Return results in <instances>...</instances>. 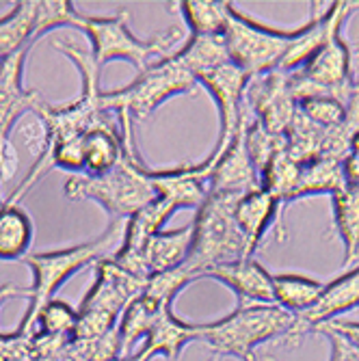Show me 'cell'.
Segmentation results:
<instances>
[{"mask_svg":"<svg viewBox=\"0 0 359 361\" xmlns=\"http://www.w3.org/2000/svg\"><path fill=\"white\" fill-rule=\"evenodd\" d=\"M281 202L264 188H255L243 195L234 206V219L243 232L247 255L253 257L260 243L264 240L271 227L281 229Z\"/></svg>","mask_w":359,"mask_h":361,"instance_id":"2e32d148","label":"cell"},{"mask_svg":"<svg viewBox=\"0 0 359 361\" xmlns=\"http://www.w3.org/2000/svg\"><path fill=\"white\" fill-rule=\"evenodd\" d=\"M348 154L359 158V128L355 130V135L351 137V143H348Z\"/></svg>","mask_w":359,"mask_h":361,"instance_id":"e575fe53","label":"cell"},{"mask_svg":"<svg viewBox=\"0 0 359 361\" xmlns=\"http://www.w3.org/2000/svg\"><path fill=\"white\" fill-rule=\"evenodd\" d=\"M202 331L204 324L184 322L178 316H174L171 307H162L154 326L145 336V346L135 355V359L137 361H152L156 357L176 359L190 342L195 340L202 342Z\"/></svg>","mask_w":359,"mask_h":361,"instance_id":"e0dca14e","label":"cell"},{"mask_svg":"<svg viewBox=\"0 0 359 361\" xmlns=\"http://www.w3.org/2000/svg\"><path fill=\"white\" fill-rule=\"evenodd\" d=\"M249 82H251V78L232 61L219 65V68H214L208 74L197 78V85H204L210 91V95L214 97L217 109H219V121H221L219 141H217L210 158H219L227 147L232 145L238 128L247 115L245 95H247Z\"/></svg>","mask_w":359,"mask_h":361,"instance_id":"ba28073f","label":"cell"},{"mask_svg":"<svg viewBox=\"0 0 359 361\" xmlns=\"http://www.w3.org/2000/svg\"><path fill=\"white\" fill-rule=\"evenodd\" d=\"M197 89L195 80L180 61L171 54L150 65L145 72L139 74L135 82L115 91H102L100 104L107 113H115L119 117L123 130V149L126 156H137L135 149V130L133 123H143L160 104L176 95L193 93Z\"/></svg>","mask_w":359,"mask_h":361,"instance_id":"6da1fadb","label":"cell"},{"mask_svg":"<svg viewBox=\"0 0 359 361\" xmlns=\"http://www.w3.org/2000/svg\"><path fill=\"white\" fill-rule=\"evenodd\" d=\"M212 165L208 160L200 165H184L169 171H152L145 167V176L152 182L156 197H162L178 210L193 208L197 210L208 197Z\"/></svg>","mask_w":359,"mask_h":361,"instance_id":"5bb4252c","label":"cell"},{"mask_svg":"<svg viewBox=\"0 0 359 361\" xmlns=\"http://www.w3.org/2000/svg\"><path fill=\"white\" fill-rule=\"evenodd\" d=\"M145 281L147 279L135 277L119 269L109 255L95 264V281L87 292L78 312H93L117 320V316L123 314L128 303L135 301L143 292Z\"/></svg>","mask_w":359,"mask_h":361,"instance_id":"8fae6325","label":"cell"},{"mask_svg":"<svg viewBox=\"0 0 359 361\" xmlns=\"http://www.w3.org/2000/svg\"><path fill=\"white\" fill-rule=\"evenodd\" d=\"M13 297H30V288L18 286V283H0V305Z\"/></svg>","mask_w":359,"mask_h":361,"instance_id":"836d02e7","label":"cell"},{"mask_svg":"<svg viewBox=\"0 0 359 361\" xmlns=\"http://www.w3.org/2000/svg\"><path fill=\"white\" fill-rule=\"evenodd\" d=\"M295 30H279L271 28L262 22H257L234 5L230 7L223 30V39L227 46L232 63L253 80L260 76H267L279 70V63L295 39Z\"/></svg>","mask_w":359,"mask_h":361,"instance_id":"52a82bcc","label":"cell"},{"mask_svg":"<svg viewBox=\"0 0 359 361\" xmlns=\"http://www.w3.org/2000/svg\"><path fill=\"white\" fill-rule=\"evenodd\" d=\"M322 326H329V329L342 334L344 338H348L359 348V322H355V320H334V322L322 324Z\"/></svg>","mask_w":359,"mask_h":361,"instance_id":"d6a6232c","label":"cell"},{"mask_svg":"<svg viewBox=\"0 0 359 361\" xmlns=\"http://www.w3.org/2000/svg\"><path fill=\"white\" fill-rule=\"evenodd\" d=\"M174 56L195 80L219 68V65L232 61L230 54H227L223 35H190L184 48Z\"/></svg>","mask_w":359,"mask_h":361,"instance_id":"7402d4cb","label":"cell"},{"mask_svg":"<svg viewBox=\"0 0 359 361\" xmlns=\"http://www.w3.org/2000/svg\"><path fill=\"white\" fill-rule=\"evenodd\" d=\"M0 206H3V204H0Z\"/></svg>","mask_w":359,"mask_h":361,"instance_id":"d590c367","label":"cell"},{"mask_svg":"<svg viewBox=\"0 0 359 361\" xmlns=\"http://www.w3.org/2000/svg\"><path fill=\"white\" fill-rule=\"evenodd\" d=\"M324 283L305 275L284 273L273 275V303L288 314L297 316L310 310L320 297Z\"/></svg>","mask_w":359,"mask_h":361,"instance_id":"cb8c5ba5","label":"cell"},{"mask_svg":"<svg viewBox=\"0 0 359 361\" xmlns=\"http://www.w3.org/2000/svg\"><path fill=\"white\" fill-rule=\"evenodd\" d=\"M238 200L241 197L208 192L206 202L197 208L193 219V247L184 264L197 275V279L223 262L249 257L243 232L234 219V206Z\"/></svg>","mask_w":359,"mask_h":361,"instance_id":"8992f818","label":"cell"},{"mask_svg":"<svg viewBox=\"0 0 359 361\" xmlns=\"http://www.w3.org/2000/svg\"><path fill=\"white\" fill-rule=\"evenodd\" d=\"M162 305H158L154 299L145 297L141 292L135 301H130L128 307L121 314V322L117 329V338H119V350L121 357L133 348L141 338H145L150 334V329L154 326L158 314H160Z\"/></svg>","mask_w":359,"mask_h":361,"instance_id":"d4e9b609","label":"cell"},{"mask_svg":"<svg viewBox=\"0 0 359 361\" xmlns=\"http://www.w3.org/2000/svg\"><path fill=\"white\" fill-rule=\"evenodd\" d=\"M247 126H249V113L245 115L238 133L219 158H206L212 165L210 173V195H225V197H243L249 190L260 188V176L251 162V156L247 152Z\"/></svg>","mask_w":359,"mask_h":361,"instance_id":"7c38bea8","label":"cell"},{"mask_svg":"<svg viewBox=\"0 0 359 361\" xmlns=\"http://www.w3.org/2000/svg\"><path fill=\"white\" fill-rule=\"evenodd\" d=\"M76 13H78L76 7L68 3V0H61V3H39V37L52 28L74 26Z\"/></svg>","mask_w":359,"mask_h":361,"instance_id":"4dcf8cb0","label":"cell"},{"mask_svg":"<svg viewBox=\"0 0 359 361\" xmlns=\"http://www.w3.org/2000/svg\"><path fill=\"white\" fill-rule=\"evenodd\" d=\"M292 314L277 305L241 303L221 320L206 322L202 342L210 348L208 361L236 357L241 361H257L255 348L271 340H281L292 324Z\"/></svg>","mask_w":359,"mask_h":361,"instance_id":"3957f363","label":"cell"},{"mask_svg":"<svg viewBox=\"0 0 359 361\" xmlns=\"http://www.w3.org/2000/svg\"><path fill=\"white\" fill-rule=\"evenodd\" d=\"M39 39V3L24 0L0 18V63L22 50H30Z\"/></svg>","mask_w":359,"mask_h":361,"instance_id":"ac0fdd59","label":"cell"},{"mask_svg":"<svg viewBox=\"0 0 359 361\" xmlns=\"http://www.w3.org/2000/svg\"><path fill=\"white\" fill-rule=\"evenodd\" d=\"M232 3L225 0H184L180 13L190 28V35H223Z\"/></svg>","mask_w":359,"mask_h":361,"instance_id":"4316f807","label":"cell"},{"mask_svg":"<svg viewBox=\"0 0 359 361\" xmlns=\"http://www.w3.org/2000/svg\"><path fill=\"white\" fill-rule=\"evenodd\" d=\"M318 334H322L329 340V348H331L329 361H359V348L348 338L329 329V326H320Z\"/></svg>","mask_w":359,"mask_h":361,"instance_id":"1f68e13d","label":"cell"},{"mask_svg":"<svg viewBox=\"0 0 359 361\" xmlns=\"http://www.w3.org/2000/svg\"><path fill=\"white\" fill-rule=\"evenodd\" d=\"M63 190L72 202H97L111 221H128L156 197L139 156H123L113 171L102 176H72Z\"/></svg>","mask_w":359,"mask_h":361,"instance_id":"5b68a950","label":"cell"},{"mask_svg":"<svg viewBox=\"0 0 359 361\" xmlns=\"http://www.w3.org/2000/svg\"><path fill=\"white\" fill-rule=\"evenodd\" d=\"M269 361H271V359H269Z\"/></svg>","mask_w":359,"mask_h":361,"instance_id":"8d00e7d4","label":"cell"},{"mask_svg":"<svg viewBox=\"0 0 359 361\" xmlns=\"http://www.w3.org/2000/svg\"><path fill=\"white\" fill-rule=\"evenodd\" d=\"M76 322H78V312L72 305L52 299L42 307L35 329H39V334L46 338H68V336L72 338L76 331Z\"/></svg>","mask_w":359,"mask_h":361,"instance_id":"f1b7e54d","label":"cell"},{"mask_svg":"<svg viewBox=\"0 0 359 361\" xmlns=\"http://www.w3.org/2000/svg\"><path fill=\"white\" fill-rule=\"evenodd\" d=\"M299 111L322 130H331L340 126L346 117V106L329 93H316L303 97V100H299Z\"/></svg>","mask_w":359,"mask_h":361,"instance_id":"f546056e","label":"cell"},{"mask_svg":"<svg viewBox=\"0 0 359 361\" xmlns=\"http://www.w3.org/2000/svg\"><path fill=\"white\" fill-rule=\"evenodd\" d=\"M245 102L257 115L255 121L262 123L271 135H286L299 111V102L290 87V74L279 70L253 78L247 87Z\"/></svg>","mask_w":359,"mask_h":361,"instance_id":"30bf717a","label":"cell"},{"mask_svg":"<svg viewBox=\"0 0 359 361\" xmlns=\"http://www.w3.org/2000/svg\"><path fill=\"white\" fill-rule=\"evenodd\" d=\"M214 279L221 286L230 288L241 303H255V305H275L273 303V275L255 262L253 257H243L234 262H223L208 269L202 279Z\"/></svg>","mask_w":359,"mask_h":361,"instance_id":"9a60e30c","label":"cell"},{"mask_svg":"<svg viewBox=\"0 0 359 361\" xmlns=\"http://www.w3.org/2000/svg\"><path fill=\"white\" fill-rule=\"evenodd\" d=\"M74 28H80L93 46V59L97 68H104L111 61H126L145 72L150 65L165 59L169 50L182 39V30L171 26L150 39H139L128 28V16H85L76 13Z\"/></svg>","mask_w":359,"mask_h":361,"instance_id":"277c9868","label":"cell"},{"mask_svg":"<svg viewBox=\"0 0 359 361\" xmlns=\"http://www.w3.org/2000/svg\"><path fill=\"white\" fill-rule=\"evenodd\" d=\"M85 147V171L87 176H102L113 171L126 156L123 139L115 126H100L83 137Z\"/></svg>","mask_w":359,"mask_h":361,"instance_id":"44dd1931","label":"cell"},{"mask_svg":"<svg viewBox=\"0 0 359 361\" xmlns=\"http://www.w3.org/2000/svg\"><path fill=\"white\" fill-rule=\"evenodd\" d=\"M359 307V267L342 273L334 281L324 283L316 303L292 318L290 331L281 338L286 346H299L308 334L318 331L322 324L340 320V316Z\"/></svg>","mask_w":359,"mask_h":361,"instance_id":"9c48e42d","label":"cell"},{"mask_svg":"<svg viewBox=\"0 0 359 361\" xmlns=\"http://www.w3.org/2000/svg\"><path fill=\"white\" fill-rule=\"evenodd\" d=\"M193 281H197V275H195L193 271H188L186 267H178L171 271L150 275L145 281L143 294L150 299H154L162 307H171L174 299L184 288H188Z\"/></svg>","mask_w":359,"mask_h":361,"instance_id":"83f0119b","label":"cell"},{"mask_svg":"<svg viewBox=\"0 0 359 361\" xmlns=\"http://www.w3.org/2000/svg\"><path fill=\"white\" fill-rule=\"evenodd\" d=\"M123 227H126L123 221H111L107 232L95 240L68 247V249H59V251L26 255L24 259L32 271V286H30V297H28L30 303L16 334L30 338V334L35 331L42 307L54 299V292L72 275L109 257L111 247L119 245V240L123 238Z\"/></svg>","mask_w":359,"mask_h":361,"instance_id":"7a4b0ae2","label":"cell"},{"mask_svg":"<svg viewBox=\"0 0 359 361\" xmlns=\"http://www.w3.org/2000/svg\"><path fill=\"white\" fill-rule=\"evenodd\" d=\"M334 197V225L344 245V267L359 253V186L344 184Z\"/></svg>","mask_w":359,"mask_h":361,"instance_id":"603a6c76","label":"cell"},{"mask_svg":"<svg viewBox=\"0 0 359 361\" xmlns=\"http://www.w3.org/2000/svg\"><path fill=\"white\" fill-rule=\"evenodd\" d=\"M28 52L30 50H22L0 63V141H9L11 128L20 117L26 113L37 115V111L44 106V97L37 91L24 89L22 85Z\"/></svg>","mask_w":359,"mask_h":361,"instance_id":"4fadbf2b","label":"cell"},{"mask_svg":"<svg viewBox=\"0 0 359 361\" xmlns=\"http://www.w3.org/2000/svg\"><path fill=\"white\" fill-rule=\"evenodd\" d=\"M344 173H342V162L329 160V158H318L308 165H301V176L295 188V200L299 197H312V195H334L344 186Z\"/></svg>","mask_w":359,"mask_h":361,"instance_id":"484cf974","label":"cell"},{"mask_svg":"<svg viewBox=\"0 0 359 361\" xmlns=\"http://www.w3.org/2000/svg\"><path fill=\"white\" fill-rule=\"evenodd\" d=\"M32 238H35V225L30 214L16 202H5L0 206V259L13 262L26 257Z\"/></svg>","mask_w":359,"mask_h":361,"instance_id":"ffe728a7","label":"cell"},{"mask_svg":"<svg viewBox=\"0 0 359 361\" xmlns=\"http://www.w3.org/2000/svg\"><path fill=\"white\" fill-rule=\"evenodd\" d=\"M193 247V223L174 229V232H158L152 236L143 249L150 275L184 267Z\"/></svg>","mask_w":359,"mask_h":361,"instance_id":"d6986e66","label":"cell"}]
</instances>
